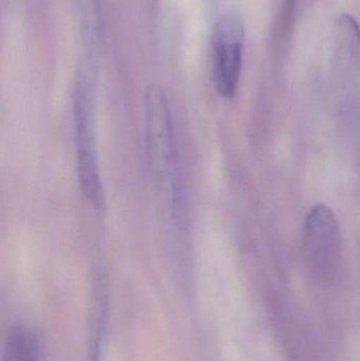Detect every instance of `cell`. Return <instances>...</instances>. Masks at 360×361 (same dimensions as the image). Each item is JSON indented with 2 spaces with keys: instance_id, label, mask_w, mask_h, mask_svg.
Returning <instances> with one entry per match:
<instances>
[{
  "instance_id": "6da1fadb",
  "label": "cell",
  "mask_w": 360,
  "mask_h": 361,
  "mask_svg": "<svg viewBox=\"0 0 360 361\" xmlns=\"http://www.w3.org/2000/svg\"><path fill=\"white\" fill-rule=\"evenodd\" d=\"M145 150L148 171L173 220L183 209V190L180 178L173 114L162 87L151 84L145 92Z\"/></svg>"
},
{
  "instance_id": "7a4b0ae2",
  "label": "cell",
  "mask_w": 360,
  "mask_h": 361,
  "mask_svg": "<svg viewBox=\"0 0 360 361\" xmlns=\"http://www.w3.org/2000/svg\"><path fill=\"white\" fill-rule=\"evenodd\" d=\"M73 121L80 191L95 212L103 214L106 195L97 150V78L88 66L80 70L76 80Z\"/></svg>"
},
{
  "instance_id": "3957f363",
  "label": "cell",
  "mask_w": 360,
  "mask_h": 361,
  "mask_svg": "<svg viewBox=\"0 0 360 361\" xmlns=\"http://www.w3.org/2000/svg\"><path fill=\"white\" fill-rule=\"evenodd\" d=\"M244 38V23L238 13H225L213 25L211 33L213 84L218 94L224 99L234 97L238 90Z\"/></svg>"
},
{
  "instance_id": "277c9868",
  "label": "cell",
  "mask_w": 360,
  "mask_h": 361,
  "mask_svg": "<svg viewBox=\"0 0 360 361\" xmlns=\"http://www.w3.org/2000/svg\"><path fill=\"white\" fill-rule=\"evenodd\" d=\"M304 242L309 254L318 261L333 259L340 252V226L327 205L318 204L309 212Z\"/></svg>"
},
{
  "instance_id": "5b68a950",
  "label": "cell",
  "mask_w": 360,
  "mask_h": 361,
  "mask_svg": "<svg viewBox=\"0 0 360 361\" xmlns=\"http://www.w3.org/2000/svg\"><path fill=\"white\" fill-rule=\"evenodd\" d=\"M37 335L25 326H13L6 338L4 361H39Z\"/></svg>"
},
{
  "instance_id": "8992f818",
  "label": "cell",
  "mask_w": 360,
  "mask_h": 361,
  "mask_svg": "<svg viewBox=\"0 0 360 361\" xmlns=\"http://www.w3.org/2000/svg\"><path fill=\"white\" fill-rule=\"evenodd\" d=\"M289 2H291V0H289Z\"/></svg>"
}]
</instances>
